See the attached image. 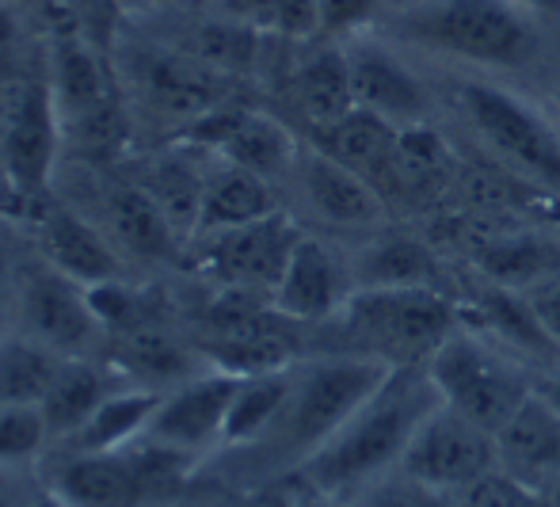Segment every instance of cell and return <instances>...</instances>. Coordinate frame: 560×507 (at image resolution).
I'll list each match as a JSON object with an SVG mask.
<instances>
[{
  "label": "cell",
  "instance_id": "cell-1",
  "mask_svg": "<svg viewBox=\"0 0 560 507\" xmlns=\"http://www.w3.org/2000/svg\"><path fill=\"white\" fill-rule=\"evenodd\" d=\"M377 31L416 58H435L462 73L526 77L546 66L549 35L511 0H420L393 8Z\"/></svg>",
  "mask_w": 560,
  "mask_h": 507
},
{
  "label": "cell",
  "instance_id": "cell-2",
  "mask_svg": "<svg viewBox=\"0 0 560 507\" xmlns=\"http://www.w3.org/2000/svg\"><path fill=\"white\" fill-rule=\"evenodd\" d=\"M439 405L443 397L428 367H393L351 419L302 465V477L317 493L347 500L370 481L400 470L412 435Z\"/></svg>",
  "mask_w": 560,
  "mask_h": 507
},
{
  "label": "cell",
  "instance_id": "cell-3",
  "mask_svg": "<svg viewBox=\"0 0 560 507\" xmlns=\"http://www.w3.org/2000/svg\"><path fill=\"white\" fill-rule=\"evenodd\" d=\"M457 123L500 172L560 203V123L553 107H541L503 77L462 73L446 92Z\"/></svg>",
  "mask_w": 560,
  "mask_h": 507
},
{
  "label": "cell",
  "instance_id": "cell-4",
  "mask_svg": "<svg viewBox=\"0 0 560 507\" xmlns=\"http://www.w3.org/2000/svg\"><path fill=\"white\" fill-rule=\"evenodd\" d=\"M462 324V302L435 287L354 290L332 321V355H359L385 367H428L443 339Z\"/></svg>",
  "mask_w": 560,
  "mask_h": 507
},
{
  "label": "cell",
  "instance_id": "cell-5",
  "mask_svg": "<svg viewBox=\"0 0 560 507\" xmlns=\"http://www.w3.org/2000/svg\"><path fill=\"white\" fill-rule=\"evenodd\" d=\"M393 367L359 355H317L298 359L290 370V393L279 419L256 447H271L275 462L302 470L320 447L351 419V412L385 382Z\"/></svg>",
  "mask_w": 560,
  "mask_h": 507
},
{
  "label": "cell",
  "instance_id": "cell-6",
  "mask_svg": "<svg viewBox=\"0 0 560 507\" xmlns=\"http://www.w3.org/2000/svg\"><path fill=\"white\" fill-rule=\"evenodd\" d=\"M443 405H450L485 431H500L534 393V370L472 324H457L428 359Z\"/></svg>",
  "mask_w": 560,
  "mask_h": 507
},
{
  "label": "cell",
  "instance_id": "cell-7",
  "mask_svg": "<svg viewBox=\"0 0 560 507\" xmlns=\"http://www.w3.org/2000/svg\"><path fill=\"white\" fill-rule=\"evenodd\" d=\"M46 81L61 118V138L81 141L92 157H107L122 146L126 115L118 103L115 69L104 61L100 43H92L84 31H66L54 43Z\"/></svg>",
  "mask_w": 560,
  "mask_h": 507
},
{
  "label": "cell",
  "instance_id": "cell-8",
  "mask_svg": "<svg viewBox=\"0 0 560 507\" xmlns=\"http://www.w3.org/2000/svg\"><path fill=\"white\" fill-rule=\"evenodd\" d=\"M347 73H351L354 107L385 118L397 130L416 126H435L439 92L416 66V54L393 43L385 31H366L343 43Z\"/></svg>",
  "mask_w": 560,
  "mask_h": 507
},
{
  "label": "cell",
  "instance_id": "cell-9",
  "mask_svg": "<svg viewBox=\"0 0 560 507\" xmlns=\"http://www.w3.org/2000/svg\"><path fill=\"white\" fill-rule=\"evenodd\" d=\"M302 233L305 229L298 226V218L282 206L248 226L195 237L187 244V256L218 290H252L271 298Z\"/></svg>",
  "mask_w": 560,
  "mask_h": 507
},
{
  "label": "cell",
  "instance_id": "cell-10",
  "mask_svg": "<svg viewBox=\"0 0 560 507\" xmlns=\"http://www.w3.org/2000/svg\"><path fill=\"white\" fill-rule=\"evenodd\" d=\"M126 58V84L138 92L141 107L153 111L164 123H179L187 130L229 103V73L207 66L184 46L172 43H141L130 46Z\"/></svg>",
  "mask_w": 560,
  "mask_h": 507
},
{
  "label": "cell",
  "instance_id": "cell-11",
  "mask_svg": "<svg viewBox=\"0 0 560 507\" xmlns=\"http://www.w3.org/2000/svg\"><path fill=\"white\" fill-rule=\"evenodd\" d=\"M61 118L50 81H23L0 103V176L23 203H38L61 149Z\"/></svg>",
  "mask_w": 560,
  "mask_h": 507
},
{
  "label": "cell",
  "instance_id": "cell-12",
  "mask_svg": "<svg viewBox=\"0 0 560 507\" xmlns=\"http://www.w3.org/2000/svg\"><path fill=\"white\" fill-rule=\"evenodd\" d=\"M492 470H500L495 435L450 405H439L423 419L420 431L408 442L405 458H400V473H408L416 485L439 496L465 493Z\"/></svg>",
  "mask_w": 560,
  "mask_h": 507
},
{
  "label": "cell",
  "instance_id": "cell-13",
  "mask_svg": "<svg viewBox=\"0 0 560 507\" xmlns=\"http://www.w3.org/2000/svg\"><path fill=\"white\" fill-rule=\"evenodd\" d=\"M12 324L61 355H92V347L107 336L89 302V287L54 272L43 260L27 272H15Z\"/></svg>",
  "mask_w": 560,
  "mask_h": 507
},
{
  "label": "cell",
  "instance_id": "cell-14",
  "mask_svg": "<svg viewBox=\"0 0 560 507\" xmlns=\"http://www.w3.org/2000/svg\"><path fill=\"white\" fill-rule=\"evenodd\" d=\"M287 184L298 206L332 233H374L389 214L382 192L366 176L336 161L332 153H325L317 141H302V153Z\"/></svg>",
  "mask_w": 560,
  "mask_h": 507
},
{
  "label": "cell",
  "instance_id": "cell-15",
  "mask_svg": "<svg viewBox=\"0 0 560 507\" xmlns=\"http://www.w3.org/2000/svg\"><path fill=\"white\" fill-rule=\"evenodd\" d=\"M184 138L236 169L256 172L275 187L287 184L298 153H302V138L282 118L252 107H229V103L187 126Z\"/></svg>",
  "mask_w": 560,
  "mask_h": 507
},
{
  "label": "cell",
  "instance_id": "cell-16",
  "mask_svg": "<svg viewBox=\"0 0 560 507\" xmlns=\"http://www.w3.org/2000/svg\"><path fill=\"white\" fill-rule=\"evenodd\" d=\"M236 385L241 378L225 375V370H202V375L172 385L161 393V405L141 439H153L191 458L225 447V416Z\"/></svg>",
  "mask_w": 560,
  "mask_h": 507
},
{
  "label": "cell",
  "instance_id": "cell-17",
  "mask_svg": "<svg viewBox=\"0 0 560 507\" xmlns=\"http://www.w3.org/2000/svg\"><path fill=\"white\" fill-rule=\"evenodd\" d=\"M31 233H35L38 260L50 264L54 272L77 279L81 287L122 279V252L104 233V226L81 218L69 206L38 199L31 210Z\"/></svg>",
  "mask_w": 560,
  "mask_h": 507
},
{
  "label": "cell",
  "instance_id": "cell-18",
  "mask_svg": "<svg viewBox=\"0 0 560 507\" xmlns=\"http://www.w3.org/2000/svg\"><path fill=\"white\" fill-rule=\"evenodd\" d=\"M351 295V256L332 249L325 237L302 233L271 302L282 316L298 321L302 329H317V324L332 321Z\"/></svg>",
  "mask_w": 560,
  "mask_h": 507
},
{
  "label": "cell",
  "instance_id": "cell-19",
  "mask_svg": "<svg viewBox=\"0 0 560 507\" xmlns=\"http://www.w3.org/2000/svg\"><path fill=\"white\" fill-rule=\"evenodd\" d=\"M495 458L500 470L534 496H546L560 481V416L538 393L495 431Z\"/></svg>",
  "mask_w": 560,
  "mask_h": 507
},
{
  "label": "cell",
  "instance_id": "cell-20",
  "mask_svg": "<svg viewBox=\"0 0 560 507\" xmlns=\"http://www.w3.org/2000/svg\"><path fill=\"white\" fill-rule=\"evenodd\" d=\"M58 488L73 507H141L145 485H141L138 462L126 450H66L54 462L46 481Z\"/></svg>",
  "mask_w": 560,
  "mask_h": 507
},
{
  "label": "cell",
  "instance_id": "cell-21",
  "mask_svg": "<svg viewBox=\"0 0 560 507\" xmlns=\"http://www.w3.org/2000/svg\"><path fill=\"white\" fill-rule=\"evenodd\" d=\"M104 233L115 241V249L122 256L145 260H172L179 252H187V241L179 237V229L172 226V218L164 214V206L156 203V195L145 184H112L104 195Z\"/></svg>",
  "mask_w": 560,
  "mask_h": 507
},
{
  "label": "cell",
  "instance_id": "cell-22",
  "mask_svg": "<svg viewBox=\"0 0 560 507\" xmlns=\"http://www.w3.org/2000/svg\"><path fill=\"white\" fill-rule=\"evenodd\" d=\"M287 84L290 103L305 118L310 134L328 130V126H336L339 118H347L354 111L343 43H332V38H320L317 46H310V54H302L294 61Z\"/></svg>",
  "mask_w": 560,
  "mask_h": 507
},
{
  "label": "cell",
  "instance_id": "cell-23",
  "mask_svg": "<svg viewBox=\"0 0 560 507\" xmlns=\"http://www.w3.org/2000/svg\"><path fill=\"white\" fill-rule=\"evenodd\" d=\"M115 339V362L133 378L138 385H149V390H172V385L187 382V378L202 375L199 352H187L168 329H164L156 316L141 313L133 316L126 329L112 332Z\"/></svg>",
  "mask_w": 560,
  "mask_h": 507
},
{
  "label": "cell",
  "instance_id": "cell-24",
  "mask_svg": "<svg viewBox=\"0 0 560 507\" xmlns=\"http://www.w3.org/2000/svg\"><path fill=\"white\" fill-rule=\"evenodd\" d=\"M354 290H400V287H443V264L435 249L408 233H370L351 252Z\"/></svg>",
  "mask_w": 560,
  "mask_h": 507
},
{
  "label": "cell",
  "instance_id": "cell-25",
  "mask_svg": "<svg viewBox=\"0 0 560 507\" xmlns=\"http://www.w3.org/2000/svg\"><path fill=\"white\" fill-rule=\"evenodd\" d=\"M275 210H282L279 187L267 184L256 172L236 169V164L210 153L207 184H202V199H199V221H195L191 241L195 237H210V233H225V229H236V226H248V221H259Z\"/></svg>",
  "mask_w": 560,
  "mask_h": 507
},
{
  "label": "cell",
  "instance_id": "cell-26",
  "mask_svg": "<svg viewBox=\"0 0 560 507\" xmlns=\"http://www.w3.org/2000/svg\"><path fill=\"white\" fill-rule=\"evenodd\" d=\"M472 264L492 287L526 290L560 272V241L541 229H495L477 244Z\"/></svg>",
  "mask_w": 560,
  "mask_h": 507
},
{
  "label": "cell",
  "instance_id": "cell-27",
  "mask_svg": "<svg viewBox=\"0 0 560 507\" xmlns=\"http://www.w3.org/2000/svg\"><path fill=\"white\" fill-rule=\"evenodd\" d=\"M310 141H317L325 153H332L336 161H343L347 169H354L359 176H366L385 199L393 161H397V141H400L397 126L370 115V111L354 107L351 115L339 118L336 126H328V130H320V134H310Z\"/></svg>",
  "mask_w": 560,
  "mask_h": 507
},
{
  "label": "cell",
  "instance_id": "cell-28",
  "mask_svg": "<svg viewBox=\"0 0 560 507\" xmlns=\"http://www.w3.org/2000/svg\"><path fill=\"white\" fill-rule=\"evenodd\" d=\"M115 390L118 385L112 382V370L100 367L92 355H66V362L58 367V378H54L43 405H38L46 424H50L54 442L69 439Z\"/></svg>",
  "mask_w": 560,
  "mask_h": 507
},
{
  "label": "cell",
  "instance_id": "cell-29",
  "mask_svg": "<svg viewBox=\"0 0 560 507\" xmlns=\"http://www.w3.org/2000/svg\"><path fill=\"white\" fill-rule=\"evenodd\" d=\"M161 405V390L149 385H118L112 397L104 401L69 439H61L66 450H126L145 435L149 419Z\"/></svg>",
  "mask_w": 560,
  "mask_h": 507
},
{
  "label": "cell",
  "instance_id": "cell-30",
  "mask_svg": "<svg viewBox=\"0 0 560 507\" xmlns=\"http://www.w3.org/2000/svg\"><path fill=\"white\" fill-rule=\"evenodd\" d=\"M66 355L12 324L0 336V405H43Z\"/></svg>",
  "mask_w": 560,
  "mask_h": 507
},
{
  "label": "cell",
  "instance_id": "cell-31",
  "mask_svg": "<svg viewBox=\"0 0 560 507\" xmlns=\"http://www.w3.org/2000/svg\"><path fill=\"white\" fill-rule=\"evenodd\" d=\"M290 370L241 378V385H236V393H233V405H229V416H225V447H256V442L271 431V424L279 419L282 405H287Z\"/></svg>",
  "mask_w": 560,
  "mask_h": 507
},
{
  "label": "cell",
  "instance_id": "cell-32",
  "mask_svg": "<svg viewBox=\"0 0 560 507\" xmlns=\"http://www.w3.org/2000/svg\"><path fill=\"white\" fill-rule=\"evenodd\" d=\"M210 12L267 38H290V43L317 38V0H222Z\"/></svg>",
  "mask_w": 560,
  "mask_h": 507
},
{
  "label": "cell",
  "instance_id": "cell-33",
  "mask_svg": "<svg viewBox=\"0 0 560 507\" xmlns=\"http://www.w3.org/2000/svg\"><path fill=\"white\" fill-rule=\"evenodd\" d=\"M54 442L38 405H0V470L35 462Z\"/></svg>",
  "mask_w": 560,
  "mask_h": 507
},
{
  "label": "cell",
  "instance_id": "cell-34",
  "mask_svg": "<svg viewBox=\"0 0 560 507\" xmlns=\"http://www.w3.org/2000/svg\"><path fill=\"white\" fill-rule=\"evenodd\" d=\"M389 0H317V38L347 43L385 23Z\"/></svg>",
  "mask_w": 560,
  "mask_h": 507
},
{
  "label": "cell",
  "instance_id": "cell-35",
  "mask_svg": "<svg viewBox=\"0 0 560 507\" xmlns=\"http://www.w3.org/2000/svg\"><path fill=\"white\" fill-rule=\"evenodd\" d=\"M347 507H443V496L416 485L408 473L393 470L385 477L370 481L354 496H347Z\"/></svg>",
  "mask_w": 560,
  "mask_h": 507
},
{
  "label": "cell",
  "instance_id": "cell-36",
  "mask_svg": "<svg viewBox=\"0 0 560 507\" xmlns=\"http://www.w3.org/2000/svg\"><path fill=\"white\" fill-rule=\"evenodd\" d=\"M523 298L530 302L534 316L541 321V329H546V336L557 344L560 352V272L549 275V279L534 283V287L523 290Z\"/></svg>",
  "mask_w": 560,
  "mask_h": 507
},
{
  "label": "cell",
  "instance_id": "cell-37",
  "mask_svg": "<svg viewBox=\"0 0 560 507\" xmlns=\"http://www.w3.org/2000/svg\"><path fill=\"white\" fill-rule=\"evenodd\" d=\"M12 306H15V267L0 252V336L12 329Z\"/></svg>",
  "mask_w": 560,
  "mask_h": 507
},
{
  "label": "cell",
  "instance_id": "cell-38",
  "mask_svg": "<svg viewBox=\"0 0 560 507\" xmlns=\"http://www.w3.org/2000/svg\"><path fill=\"white\" fill-rule=\"evenodd\" d=\"M534 393L560 416V362L546 370H534Z\"/></svg>",
  "mask_w": 560,
  "mask_h": 507
},
{
  "label": "cell",
  "instance_id": "cell-39",
  "mask_svg": "<svg viewBox=\"0 0 560 507\" xmlns=\"http://www.w3.org/2000/svg\"><path fill=\"white\" fill-rule=\"evenodd\" d=\"M511 4H518L526 15H534L541 27L560 31V0H511Z\"/></svg>",
  "mask_w": 560,
  "mask_h": 507
},
{
  "label": "cell",
  "instance_id": "cell-40",
  "mask_svg": "<svg viewBox=\"0 0 560 507\" xmlns=\"http://www.w3.org/2000/svg\"><path fill=\"white\" fill-rule=\"evenodd\" d=\"M27 507H73V504H69L66 496L58 493V488H50V485H46V488H38V493L31 496Z\"/></svg>",
  "mask_w": 560,
  "mask_h": 507
},
{
  "label": "cell",
  "instance_id": "cell-41",
  "mask_svg": "<svg viewBox=\"0 0 560 507\" xmlns=\"http://www.w3.org/2000/svg\"><path fill=\"white\" fill-rule=\"evenodd\" d=\"M294 507H347V500H339V496H328V493H317V488H310V496H305V500H298Z\"/></svg>",
  "mask_w": 560,
  "mask_h": 507
},
{
  "label": "cell",
  "instance_id": "cell-42",
  "mask_svg": "<svg viewBox=\"0 0 560 507\" xmlns=\"http://www.w3.org/2000/svg\"><path fill=\"white\" fill-rule=\"evenodd\" d=\"M549 107H553V115L560 123V69L553 73V81H549Z\"/></svg>",
  "mask_w": 560,
  "mask_h": 507
},
{
  "label": "cell",
  "instance_id": "cell-43",
  "mask_svg": "<svg viewBox=\"0 0 560 507\" xmlns=\"http://www.w3.org/2000/svg\"><path fill=\"white\" fill-rule=\"evenodd\" d=\"M118 4V12H130V8H149L153 0H115Z\"/></svg>",
  "mask_w": 560,
  "mask_h": 507
},
{
  "label": "cell",
  "instance_id": "cell-44",
  "mask_svg": "<svg viewBox=\"0 0 560 507\" xmlns=\"http://www.w3.org/2000/svg\"><path fill=\"white\" fill-rule=\"evenodd\" d=\"M187 4L195 8V12H210L214 4H222V0H187Z\"/></svg>",
  "mask_w": 560,
  "mask_h": 507
},
{
  "label": "cell",
  "instance_id": "cell-45",
  "mask_svg": "<svg viewBox=\"0 0 560 507\" xmlns=\"http://www.w3.org/2000/svg\"><path fill=\"white\" fill-rule=\"evenodd\" d=\"M546 500H549V507H560V481H557V485L546 493Z\"/></svg>",
  "mask_w": 560,
  "mask_h": 507
},
{
  "label": "cell",
  "instance_id": "cell-46",
  "mask_svg": "<svg viewBox=\"0 0 560 507\" xmlns=\"http://www.w3.org/2000/svg\"><path fill=\"white\" fill-rule=\"evenodd\" d=\"M0 507H15V500L8 496V488H4V485H0Z\"/></svg>",
  "mask_w": 560,
  "mask_h": 507
},
{
  "label": "cell",
  "instance_id": "cell-47",
  "mask_svg": "<svg viewBox=\"0 0 560 507\" xmlns=\"http://www.w3.org/2000/svg\"><path fill=\"white\" fill-rule=\"evenodd\" d=\"M397 8H408V4H420V0H393Z\"/></svg>",
  "mask_w": 560,
  "mask_h": 507
},
{
  "label": "cell",
  "instance_id": "cell-48",
  "mask_svg": "<svg viewBox=\"0 0 560 507\" xmlns=\"http://www.w3.org/2000/svg\"><path fill=\"white\" fill-rule=\"evenodd\" d=\"M557 206H560V203H557ZM557 226H560V214H557Z\"/></svg>",
  "mask_w": 560,
  "mask_h": 507
}]
</instances>
